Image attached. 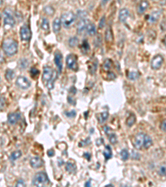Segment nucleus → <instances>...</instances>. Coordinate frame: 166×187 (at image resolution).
I'll return each instance as SVG.
<instances>
[{
  "instance_id": "bb28decb",
  "label": "nucleus",
  "mask_w": 166,
  "mask_h": 187,
  "mask_svg": "<svg viewBox=\"0 0 166 187\" xmlns=\"http://www.w3.org/2000/svg\"><path fill=\"white\" fill-rule=\"evenodd\" d=\"M66 169L68 172H74L76 169H77V166L75 165L73 162H67L66 165Z\"/></svg>"
},
{
  "instance_id": "f8f14e48",
  "label": "nucleus",
  "mask_w": 166,
  "mask_h": 187,
  "mask_svg": "<svg viewBox=\"0 0 166 187\" xmlns=\"http://www.w3.org/2000/svg\"><path fill=\"white\" fill-rule=\"evenodd\" d=\"M30 165L32 168L38 169L42 167L43 165V160H42V158L39 156H34L30 160Z\"/></svg>"
},
{
  "instance_id": "f3484780",
  "label": "nucleus",
  "mask_w": 166,
  "mask_h": 187,
  "mask_svg": "<svg viewBox=\"0 0 166 187\" xmlns=\"http://www.w3.org/2000/svg\"><path fill=\"white\" fill-rule=\"evenodd\" d=\"M130 16V12L127 9H121L119 12V20L121 22H125Z\"/></svg>"
},
{
  "instance_id": "49530a36",
  "label": "nucleus",
  "mask_w": 166,
  "mask_h": 187,
  "mask_svg": "<svg viewBox=\"0 0 166 187\" xmlns=\"http://www.w3.org/2000/svg\"><path fill=\"white\" fill-rule=\"evenodd\" d=\"M162 29L163 30H166V19L164 21V22H162Z\"/></svg>"
},
{
  "instance_id": "de8ad7c7",
  "label": "nucleus",
  "mask_w": 166,
  "mask_h": 187,
  "mask_svg": "<svg viewBox=\"0 0 166 187\" xmlns=\"http://www.w3.org/2000/svg\"><path fill=\"white\" fill-rule=\"evenodd\" d=\"M109 1H110V0H101V4L104 6V5L106 4H107V3H108Z\"/></svg>"
},
{
  "instance_id": "a878e982",
  "label": "nucleus",
  "mask_w": 166,
  "mask_h": 187,
  "mask_svg": "<svg viewBox=\"0 0 166 187\" xmlns=\"http://www.w3.org/2000/svg\"><path fill=\"white\" fill-rule=\"evenodd\" d=\"M13 77H14V71L11 69H7L5 71V78L7 79V81L13 80Z\"/></svg>"
},
{
  "instance_id": "09e8293b",
  "label": "nucleus",
  "mask_w": 166,
  "mask_h": 187,
  "mask_svg": "<svg viewBox=\"0 0 166 187\" xmlns=\"http://www.w3.org/2000/svg\"><path fill=\"white\" fill-rule=\"evenodd\" d=\"M53 155H54V154H53V151H51V152H50V151H48V156H53Z\"/></svg>"
},
{
  "instance_id": "aec40b11",
  "label": "nucleus",
  "mask_w": 166,
  "mask_h": 187,
  "mask_svg": "<svg viewBox=\"0 0 166 187\" xmlns=\"http://www.w3.org/2000/svg\"><path fill=\"white\" fill-rule=\"evenodd\" d=\"M157 173L162 177H166V163H163L159 165L157 169Z\"/></svg>"
},
{
  "instance_id": "ea45409f",
  "label": "nucleus",
  "mask_w": 166,
  "mask_h": 187,
  "mask_svg": "<svg viewBox=\"0 0 166 187\" xmlns=\"http://www.w3.org/2000/svg\"><path fill=\"white\" fill-rule=\"evenodd\" d=\"M160 129H161L162 131L166 133V120H164L160 123Z\"/></svg>"
},
{
  "instance_id": "8fccbe9b",
  "label": "nucleus",
  "mask_w": 166,
  "mask_h": 187,
  "mask_svg": "<svg viewBox=\"0 0 166 187\" xmlns=\"http://www.w3.org/2000/svg\"><path fill=\"white\" fill-rule=\"evenodd\" d=\"M91 186V181H87V182L85 184V186Z\"/></svg>"
},
{
  "instance_id": "c03bdc74",
  "label": "nucleus",
  "mask_w": 166,
  "mask_h": 187,
  "mask_svg": "<svg viewBox=\"0 0 166 187\" xmlns=\"http://www.w3.org/2000/svg\"><path fill=\"white\" fill-rule=\"evenodd\" d=\"M5 62V58L4 57L3 53H0V63H4Z\"/></svg>"
},
{
  "instance_id": "5fc2aeb1",
  "label": "nucleus",
  "mask_w": 166,
  "mask_h": 187,
  "mask_svg": "<svg viewBox=\"0 0 166 187\" xmlns=\"http://www.w3.org/2000/svg\"><path fill=\"white\" fill-rule=\"evenodd\" d=\"M154 1H156V0H154Z\"/></svg>"
},
{
  "instance_id": "603ef678",
  "label": "nucleus",
  "mask_w": 166,
  "mask_h": 187,
  "mask_svg": "<svg viewBox=\"0 0 166 187\" xmlns=\"http://www.w3.org/2000/svg\"><path fill=\"white\" fill-rule=\"evenodd\" d=\"M3 2H4V0H0V5H2V4H3Z\"/></svg>"
},
{
  "instance_id": "4468645a",
  "label": "nucleus",
  "mask_w": 166,
  "mask_h": 187,
  "mask_svg": "<svg viewBox=\"0 0 166 187\" xmlns=\"http://www.w3.org/2000/svg\"><path fill=\"white\" fill-rule=\"evenodd\" d=\"M54 62H55L57 69H58V71L61 72V70H62V55L59 52H56L55 53Z\"/></svg>"
},
{
  "instance_id": "a19ab883",
  "label": "nucleus",
  "mask_w": 166,
  "mask_h": 187,
  "mask_svg": "<svg viewBox=\"0 0 166 187\" xmlns=\"http://www.w3.org/2000/svg\"><path fill=\"white\" fill-rule=\"evenodd\" d=\"M16 186H26V184L23 181V180H18L16 183Z\"/></svg>"
},
{
  "instance_id": "1a4fd4ad",
  "label": "nucleus",
  "mask_w": 166,
  "mask_h": 187,
  "mask_svg": "<svg viewBox=\"0 0 166 187\" xmlns=\"http://www.w3.org/2000/svg\"><path fill=\"white\" fill-rule=\"evenodd\" d=\"M20 37L22 42H28L30 41L32 33H31L29 27L27 25H22L20 28Z\"/></svg>"
},
{
  "instance_id": "9d476101",
  "label": "nucleus",
  "mask_w": 166,
  "mask_h": 187,
  "mask_svg": "<svg viewBox=\"0 0 166 187\" xmlns=\"http://www.w3.org/2000/svg\"><path fill=\"white\" fill-rule=\"evenodd\" d=\"M164 62V58L161 55L158 54L156 56H154L151 61V67L154 70H158L161 67L162 64Z\"/></svg>"
},
{
  "instance_id": "9b49d317",
  "label": "nucleus",
  "mask_w": 166,
  "mask_h": 187,
  "mask_svg": "<svg viewBox=\"0 0 166 187\" xmlns=\"http://www.w3.org/2000/svg\"><path fill=\"white\" fill-rule=\"evenodd\" d=\"M160 16H161V11L160 10L154 11L149 15H148V17H147V22L149 24L155 23L156 22H158V20L160 19Z\"/></svg>"
},
{
  "instance_id": "473e14b6",
  "label": "nucleus",
  "mask_w": 166,
  "mask_h": 187,
  "mask_svg": "<svg viewBox=\"0 0 166 187\" xmlns=\"http://www.w3.org/2000/svg\"><path fill=\"white\" fill-rule=\"evenodd\" d=\"M112 67V61L110 59H106L104 62V67L106 70H109Z\"/></svg>"
},
{
  "instance_id": "a18cd8bd",
  "label": "nucleus",
  "mask_w": 166,
  "mask_h": 187,
  "mask_svg": "<svg viewBox=\"0 0 166 187\" xmlns=\"http://www.w3.org/2000/svg\"><path fill=\"white\" fill-rule=\"evenodd\" d=\"M0 107H4V98L0 97Z\"/></svg>"
},
{
  "instance_id": "f704fd0d",
  "label": "nucleus",
  "mask_w": 166,
  "mask_h": 187,
  "mask_svg": "<svg viewBox=\"0 0 166 187\" xmlns=\"http://www.w3.org/2000/svg\"><path fill=\"white\" fill-rule=\"evenodd\" d=\"M45 13L48 14V15H53L54 14V9L51 7V6H47L45 9H44Z\"/></svg>"
},
{
  "instance_id": "39448f33",
  "label": "nucleus",
  "mask_w": 166,
  "mask_h": 187,
  "mask_svg": "<svg viewBox=\"0 0 166 187\" xmlns=\"http://www.w3.org/2000/svg\"><path fill=\"white\" fill-rule=\"evenodd\" d=\"M60 19H61V24L63 25V27L68 28L74 23L75 20H76V16L73 13L68 12V13H65L62 14Z\"/></svg>"
},
{
  "instance_id": "393cba45",
  "label": "nucleus",
  "mask_w": 166,
  "mask_h": 187,
  "mask_svg": "<svg viewBox=\"0 0 166 187\" xmlns=\"http://www.w3.org/2000/svg\"><path fill=\"white\" fill-rule=\"evenodd\" d=\"M136 116H135L134 114H131L130 116L127 118L126 125L128 126H130V127H131V126H132L133 125L136 123Z\"/></svg>"
},
{
  "instance_id": "dca6fc26",
  "label": "nucleus",
  "mask_w": 166,
  "mask_h": 187,
  "mask_svg": "<svg viewBox=\"0 0 166 187\" xmlns=\"http://www.w3.org/2000/svg\"><path fill=\"white\" fill-rule=\"evenodd\" d=\"M20 113L18 112H13L10 113L8 116V121L10 125H15L18 121V120L20 119Z\"/></svg>"
},
{
  "instance_id": "37998d69",
  "label": "nucleus",
  "mask_w": 166,
  "mask_h": 187,
  "mask_svg": "<svg viewBox=\"0 0 166 187\" xmlns=\"http://www.w3.org/2000/svg\"><path fill=\"white\" fill-rule=\"evenodd\" d=\"M103 129H104V131H105V132L106 134H110V131H111L110 128L109 126H104V128H103Z\"/></svg>"
},
{
  "instance_id": "7ed1b4c3",
  "label": "nucleus",
  "mask_w": 166,
  "mask_h": 187,
  "mask_svg": "<svg viewBox=\"0 0 166 187\" xmlns=\"http://www.w3.org/2000/svg\"><path fill=\"white\" fill-rule=\"evenodd\" d=\"M56 78V71L53 70L52 67H45L43 73V82L48 86L49 89L53 87V83Z\"/></svg>"
},
{
  "instance_id": "2eb2a0df",
  "label": "nucleus",
  "mask_w": 166,
  "mask_h": 187,
  "mask_svg": "<svg viewBox=\"0 0 166 187\" xmlns=\"http://www.w3.org/2000/svg\"><path fill=\"white\" fill-rule=\"evenodd\" d=\"M89 21H87V19L85 18H82L80 21L77 23V32L79 34H82L83 32L86 31V28H87V23Z\"/></svg>"
},
{
  "instance_id": "864d4df0",
  "label": "nucleus",
  "mask_w": 166,
  "mask_h": 187,
  "mask_svg": "<svg viewBox=\"0 0 166 187\" xmlns=\"http://www.w3.org/2000/svg\"><path fill=\"white\" fill-rule=\"evenodd\" d=\"M0 20H1V14H0Z\"/></svg>"
},
{
  "instance_id": "7c9ffc66",
  "label": "nucleus",
  "mask_w": 166,
  "mask_h": 187,
  "mask_svg": "<svg viewBox=\"0 0 166 187\" xmlns=\"http://www.w3.org/2000/svg\"><path fill=\"white\" fill-rule=\"evenodd\" d=\"M69 46L71 48H75L77 45L78 44V38L77 37H72L69 39Z\"/></svg>"
},
{
  "instance_id": "4be33fe9",
  "label": "nucleus",
  "mask_w": 166,
  "mask_h": 187,
  "mask_svg": "<svg viewBox=\"0 0 166 187\" xmlns=\"http://www.w3.org/2000/svg\"><path fill=\"white\" fill-rule=\"evenodd\" d=\"M103 155L105 156V159L106 160H109L110 158L112 157V150L109 146H106L105 148V151L103 152Z\"/></svg>"
},
{
  "instance_id": "58836bf2",
  "label": "nucleus",
  "mask_w": 166,
  "mask_h": 187,
  "mask_svg": "<svg viewBox=\"0 0 166 187\" xmlns=\"http://www.w3.org/2000/svg\"><path fill=\"white\" fill-rule=\"evenodd\" d=\"M105 16H103V17L101 18L100 22H99V27H100V28H102V27L105 26Z\"/></svg>"
},
{
  "instance_id": "f257e3e1",
  "label": "nucleus",
  "mask_w": 166,
  "mask_h": 187,
  "mask_svg": "<svg viewBox=\"0 0 166 187\" xmlns=\"http://www.w3.org/2000/svg\"><path fill=\"white\" fill-rule=\"evenodd\" d=\"M133 145L138 150L149 149L153 145V141L149 136L143 132H140L134 137Z\"/></svg>"
},
{
  "instance_id": "6e6552de",
  "label": "nucleus",
  "mask_w": 166,
  "mask_h": 187,
  "mask_svg": "<svg viewBox=\"0 0 166 187\" xmlns=\"http://www.w3.org/2000/svg\"><path fill=\"white\" fill-rule=\"evenodd\" d=\"M16 86L19 87L20 89L22 90H27L28 89L31 87V82L26 77H18L16 80Z\"/></svg>"
},
{
  "instance_id": "6ab92c4d",
  "label": "nucleus",
  "mask_w": 166,
  "mask_h": 187,
  "mask_svg": "<svg viewBox=\"0 0 166 187\" xmlns=\"http://www.w3.org/2000/svg\"><path fill=\"white\" fill-rule=\"evenodd\" d=\"M61 19L60 18H55L54 20H53V32H55V33H57L58 32L61 30Z\"/></svg>"
},
{
  "instance_id": "ddd939ff",
  "label": "nucleus",
  "mask_w": 166,
  "mask_h": 187,
  "mask_svg": "<svg viewBox=\"0 0 166 187\" xmlns=\"http://www.w3.org/2000/svg\"><path fill=\"white\" fill-rule=\"evenodd\" d=\"M149 6V4L147 0H141L140 2V4H138V7H137V12L138 14L141 15L145 13V11L148 9Z\"/></svg>"
},
{
  "instance_id": "72a5a7b5",
  "label": "nucleus",
  "mask_w": 166,
  "mask_h": 187,
  "mask_svg": "<svg viewBox=\"0 0 166 187\" xmlns=\"http://www.w3.org/2000/svg\"><path fill=\"white\" fill-rule=\"evenodd\" d=\"M109 141L111 144H113V145L115 144V143L117 142V137H116V136L113 133L110 134L109 136Z\"/></svg>"
},
{
  "instance_id": "5701e85b",
  "label": "nucleus",
  "mask_w": 166,
  "mask_h": 187,
  "mask_svg": "<svg viewBox=\"0 0 166 187\" xmlns=\"http://www.w3.org/2000/svg\"><path fill=\"white\" fill-rule=\"evenodd\" d=\"M21 156H22V152L21 151H15V152H13L11 154V156L9 157V160L14 161V160H18V158H20Z\"/></svg>"
},
{
  "instance_id": "b1692460",
  "label": "nucleus",
  "mask_w": 166,
  "mask_h": 187,
  "mask_svg": "<svg viewBox=\"0 0 166 187\" xmlns=\"http://www.w3.org/2000/svg\"><path fill=\"white\" fill-rule=\"evenodd\" d=\"M108 116H109V114H108V112H107V111H103V112H101V114L99 115V116H98L99 122L101 123V124H102V123H104L105 121L107 120Z\"/></svg>"
},
{
  "instance_id": "f03ea898",
  "label": "nucleus",
  "mask_w": 166,
  "mask_h": 187,
  "mask_svg": "<svg viewBox=\"0 0 166 187\" xmlns=\"http://www.w3.org/2000/svg\"><path fill=\"white\" fill-rule=\"evenodd\" d=\"M2 49L7 56L13 57L18 53V43L13 39H5L2 43Z\"/></svg>"
},
{
  "instance_id": "c9c22d12",
  "label": "nucleus",
  "mask_w": 166,
  "mask_h": 187,
  "mask_svg": "<svg viewBox=\"0 0 166 187\" xmlns=\"http://www.w3.org/2000/svg\"><path fill=\"white\" fill-rule=\"evenodd\" d=\"M131 157H132V159H134V160H139L140 158V155L138 152H136V151H132Z\"/></svg>"
},
{
  "instance_id": "e433bc0d",
  "label": "nucleus",
  "mask_w": 166,
  "mask_h": 187,
  "mask_svg": "<svg viewBox=\"0 0 166 187\" xmlns=\"http://www.w3.org/2000/svg\"><path fill=\"white\" fill-rule=\"evenodd\" d=\"M82 49L83 51H88L89 49H90V47H89V44H88L87 41V40H84L82 43Z\"/></svg>"
},
{
  "instance_id": "20e7f679",
  "label": "nucleus",
  "mask_w": 166,
  "mask_h": 187,
  "mask_svg": "<svg viewBox=\"0 0 166 187\" xmlns=\"http://www.w3.org/2000/svg\"><path fill=\"white\" fill-rule=\"evenodd\" d=\"M48 183H49V180H48V175L43 171L36 174L32 181V185L36 186H43L48 185Z\"/></svg>"
},
{
  "instance_id": "c756f323",
  "label": "nucleus",
  "mask_w": 166,
  "mask_h": 187,
  "mask_svg": "<svg viewBox=\"0 0 166 187\" xmlns=\"http://www.w3.org/2000/svg\"><path fill=\"white\" fill-rule=\"evenodd\" d=\"M42 29L43 31H48L49 30V22H48V20L47 18H43V21H42Z\"/></svg>"
},
{
  "instance_id": "c85d7f7f",
  "label": "nucleus",
  "mask_w": 166,
  "mask_h": 187,
  "mask_svg": "<svg viewBox=\"0 0 166 187\" xmlns=\"http://www.w3.org/2000/svg\"><path fill=\"white\" fill-rule=\"evenodd\" d=\"M140 77V74L137 71H131L128 73V78L131 81H135L138 79Z\"/></svg>"
},
{
  "instance_id": "a211bd4d",
  "label": "nucleus",
  "mask_w": 166,
  "mask_h": 187,
  "mask_svg": "<svg viewBox=\"0 0 166 187\" xmlns=\"http://www.w3.org/2000/svg\"><path fill=\"white\" fill-rule=\"evenodd\" d=\"M86 32L89 36H95L96 34V27L93 22H88L87 26L86 28Z\"/></svg>"
},
{
  "instance_id": "79ce46f5",
  "label": "nucleus",
  "mask_w": 166,
  "mask_h": 187,
  "mask_svg": "<svg viewBox=\"0 0 166 187\" xmlns=\"http://www.w3.org/2000/svg\"><path fill=\"white\" fill-rule=\"evenodd\" d=\"M65 115L68 117H74L76 116V111H71L70 112H65Z\"/></svg>"
},
{
  "instance_id": "412c9836",
  "label": "nucleus",
  "mask_w": 166,
  "mask_h": 187,
  "mask_svg": "<svg viewBox=\"0 0 166 187\" xmlns=\"http://www.w3.org/2000/svg\"><path fill=\"white\" fill-rule=\"evenodd\" d=\"M105 39L107 43L112 42V40H113V32H112V30H111L110 27H108L105 31Z\"/></svg>"
},
{
  "instance_id": "2f4dec72",
  "label": "nucleus",
  "mask_w": 166,
  "mask_h": 187,
  "mask_svg": "<svg viewBox=\"0 0 166 187\" xmlns=\"http://www.w3.org/2000/svg\"><path fill=\"white\" fill-rule=\"evenodd\" d=\"M27 64H28V62L27 59H21L19 62V67L21 69H25L27 67Z\"/></svg>"
},
{
  "instance_id": "0eeeda50",
  "label": "nucleus",
  "mask_w": 166,
  "mask_h": 187,
  "mask_svg": "<svg viewBox=\"0 0 166 187\" xmlns=\"http://www.w3.org/2000/svg\"><path fill=\"white\" fill-rule=\"evenodd\" d=\"M77 56H75L74 54H69L66 56V67L72 71H77L78 67H77Z\"/></svg>"
},
{
  "instance_id": "4c0bfd02",
  "label": "nucleus",
  "mask_w": 166,
  "mask_h": 187,
  "mask_svg": "<svg viewBox=\"0 0 166 187\" xmlns=\"http://www.w3.org/2000/svg\"><path fill=\"white\" fill-rule=\"evenodd\" d=\"M38 73H39V71L37 70V68H35V67H32V68L31 69V75L33 77H38Z\"/></svg>"
},
{
  "instance_id": "cd10ccee",
  "label": "nucleus",
  "mask_w": 166,
  "mask_h": 187,
  "mask_svg": "<svg viewBox=\"0 0 166 187\" xmlns=\"http://www.w3.org/2000/svg\"><path fill=\"white\" fill-rule=\"evenodd\" d=\"M121 160H124V161H126L129 157H130V154H129V152L126 149H123L121 152Z\"/></svg>"
},
{
  "instance_id": "423d86ee",
  "label": "nucleus",
  "mask_w": 166,
  "mask_h": 187,
  "mask_svg": "<svg viewBox=\"0 0 166 187\" xmlns=\"http://www.w3.org/2000/svg\"><path fill=\"white\" fill-rule=\"evenodd\" d=\"M4 22L5 26H8L9 27H13L16 23L13 15L8 9H5L4 12Z\"/></svg>"
},
{
  "instance_id": "3c124183",
  "label": "nucleus",
  "mask_w": 166,
  "mask_h": 187,
  "mask_svg": "<svg viewBox=\"0 0 166 187\" xmlns=\"http://www.w3.org/2000/svg\"><path fill=\"white\" fill-rule=\"evenodd\" d=\"M163 43H164V44H165L166 46V36L165 37V38L163 39Z\"/></svg>"
}]
</instances>
